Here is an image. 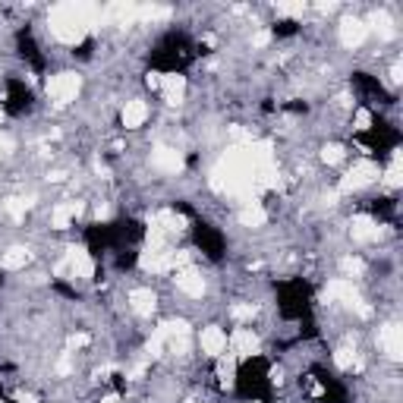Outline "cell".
<instances>
[{
	"mask_svg": "<svg viewBox=\"0 0 403 403\" xmlns=\"http://www.w3.org/2000/svg\"><path fill=\"white\" fill-rule=\"evenodd\" d=\"M325 300H331V302H343V306L359 309L362 315H369V309H366V306H362V302H359V293H356L353 280H347V277L331 280V284H328V290H325Z\"/></svg>",
	"mask_w": 403,
	"mask_h": 403,
	"instance_id": "277c9868",
	"label": "cell"
},
{
	"mask_svg": "<svg viewBox=\"0 0 403 403\" xmlns=\"http://www.w3.org/2000/svg\"><path fill=\"white\" fill-rule=\"evenodd\" d=\"M69 372H73V359H69V356H63V359L57 362V375H69Z\"/></svg>",
	"mask_w": 403,
	"mask_h": 403,
	"instance_id": "4dcf8cb0",
	"label": "cell"
},
{
	"mask_svg": "<svg viewBox=\"0 0 403 403\" xmlns=\"http://www.w3.org/2000/svg\"><path fill=\"white\" fill-rule=\"evenodd\" d=\"M353 126L359 132H366V130H372V110H366V108H359L353 114Z\"/></svg>",
	"mask_w": 403,
	"mask_h": 403,
	"instance_id": "d4e9b609",
	"label": "cell"
},
{
	"mask_svg": "<svg viewBox=\"0 0 403 403\" xmlns=\"http://www.w3.org/2000/svg\"><path fill=\"white\" fill-rule=\"evenodd\" d=\"M155 224L161 227L164 233H180V230H186V218L180 212H173V208H164V212L157 214L155 218Z\"/></svg>",
	"mask_w": 403,
	"mask_h": 403,
	"instance_id": "e0dca14e",
	"label": "cell"
},
{
	"mask_svg": "<svg viewBox=\"0 0 403 403\" xmlns=\"http://www.w3.org/2000/svg\"><path fill=\"white\" fill-rule=\"evenodd\" d=\"M28 205H32V202H26V198H10V202H7V212L13 214L16 221H22V218H26V208Z\"/></svg>",
	"mask_w": 403,
	"mask_h": 403,
	"instance_id": "484cf974",
	"label": "cell"
},
{
	"mask_svg": "<svg viewBox=\"0 0 403 403\" xmlns=\"http://www.w3.org/2000/svg\"><path fill=\"white\" fill-rule=\"evenodd\" d=\"M60 277H92L95 274V261L85 249H67V259L54 268Z\"/></svg>",
	"mask_w": 403,
	"mask_h": 403,
	"instance_id": "3957f363",
	"label": "cell"
},
{
	"mask_svg": "<svg viewBox=\"0 0 403 403\" xmlns=\"http://www.w3.org/2000/svg\"><path fill=\"white\" fill-rule=\"evenodd\" d=\"M198 343H202V353L205 356H224L227 350V331L218 328V325H212V328H202V337H198Z\"/></svg>",
	"mask_w": 403,
	"mask_h": 403,
	"instance_id": "9c48e42d",
	"label": "cell"
},
{
	"mask_svg": "<svg viewBox=\"0 0 403 403\" xmlns=\"http://www.w3.org/2000/svg\"><path fill=\"white\" fill-rule=\"evenodd\" d=\"M79 212H83V202H60V205L51 212V224H54L57 230H67Z\"/></svg>",
	"mask_w": 403,
	"mask_h": 403,
	"instance_id": "5bb4252c",
	"label": "cell"
},
{
	"mask_svg": "<svg viewBox=\"0 0 403 403\" xmlns=\"http://www.w3.org/2000/svg\"><path fill=\"white\" fill-rule=\"evenodd\" d=\"M268 221V212L259 205V202H249L243 212H239V224L243 227H261Z\"/></svg>",
	"mask_w": 403,
	"mask_h": 403,
	"instance_id": "ac0fdd59",
	"label": "cell"
},
{
	"mask_svg": "<svg viewBox=\"0 0 403 403\" xmlns=\"http://www.w3.org/2000/svg\"><path fill=\"white\" fill-rule=\"evenodd\" d=\"M350 233H353L356 243H375V239L381 237V227H378L372 218H353Z\"/></svg>",
	"mask_w": 403,
	"mask_h": 403,
	"instance_id": "4fadbf2b",
	"label": "cell"
},
{
	"mask_svg": "<svg viewBox=\"0 0 403 403\" xmlns=\"http://www.w3.org/2000/svg\"><path fill=\"white\" fill-rule=\"evenodd\" d=\"M120 120H123L126 130H139V126L148 120V104L139 101V98L126 101V108H123V114H120Z\"/></svg>",
	"mask_w": 403,
	"mask_h": 403,
	"instance_id": "7c38bea8",
	"label": "cell"
},
{
	"mask_svg": "<svg viewBox=\"0 0 403 403\" xmlns=\"http://www.w3.org/2000/svg\"><path fill=\"white\" fill-rule=\"evenodd\" d=\"M306 13V3H277V16H290V19H296V16Z\"/></svg>",
	"mask_w": 403,
	"mask_h": 403,
	"instance_id": "4316f807",
	"label": "cell"
},
{
	"mask_svg": "<svg viewBox=\"0 0 403 403\" xmlns=\"http://www.w3.org/2000/svg\"><path fill=\"white\" fill-rule=\"evenodd\" d=\"M334 362H337V369H353V366H356V350L341 347L334 353Z\"/></svg>",
	"mask_w": 403,
	"mask_h": 403,
	"instance_id": "603a6c76",
	"label": "cell"
},
{
	"mask_svg": "<svg viewBox=\"0 0 403 403\" xmlns=\"http://www.w3.org/2000/svg\"><path fill=\"white\" fill-rule=\"evenodd\" d=\"M130 306H132V312H136V315H151V312H155V306H157V300H155V293H151L148 287H139V290H132V293H130Z\"/></svg>",
	"mask_w": 403,
	"mask_h": 403,
	"instance_id": "2e32d148",
	"label": "cell"
},
{
	"mask_svg": "<svg viewBox=\"0 0 403 403\" xmlns=\"http://www.w3.org/2000/svg\"><path fill=\"white\" fill-rule=\"evenodd\" d=\"M252 315H255V306H249V302H237V306H230L233 321H252Z\"/></svg>",
	"mask_w": 403,
	"mask_h": 403,
	"instance_id": "cb8c5ba5",
	"label": "cell"
},
{
	"mask_svg": "<svg viewBox=\"0 0 403 403\" xmlns=\"http://www.w3.org/2000/svg\"><path fill=\"white\" fill-rule=\"evenodd\" d=\"M378 343H381V350L391 359H400L403 356V328L400 325H384V328L378 331Z\"/></svg>",
	"mask_w": 403,
	"mask_h": 403,
	"instance_id": "8fae6325",
	"label": "cell"
},
{
	"mask_svg": "<svg viewBox=\"0 0 403 403\" xmlns=\"http://www.w3.org/2000/svg\"><path fill=\"white\" fill-rule=\"evenodd\" d=\"M89 341H92L89 334H73V337H69V350H83V347H89Z\"/></svg>",
	"mask_w": 403,
	"mask_h": 403,
	"instance_id": "f546056e",
	"label": "cell"
},
{
	"mask_svg": "<svg viewBox=\"0 0 403 403\" xmlns=\"http://www.w3.org/2000/svg\"><path fill=\"white\" fill-rule=\"evenodd\" d=\"M79 89H83V79L76 73H57L54 79L48 83V98L54 104H69V101H76V95H79Z\"/></svg>",
	"mask_w": 403,
	"mask_h": 403,
	"instance_id": "7a4b0ae2",
	"label": "cell"
},
{
	"mask_svg": "<svg viewBox=\"0 0 403 403\" xmlns=\"http://www.w3.org/2000/svg\"><path fill=\"white\" fill-rule=\"evenodd\" d=\"M177 290H183L186 296H192V300H198V296L205 293V277L196 271V268H180L177 271Z\"/></svg>",
	"mask_w": 403,
	"mask_h": 403,
	"instance_id": "30bf717a",
	"label": "cell"
},
{
	"mask_svg": "<svg viewBox=\"0 0 403 403\" xmlns=\"http://www.w3.org/2000/svg\"><path fill=\"white\" fill-rule=\"evenodd\" d=\"M145 83L151 85V89H161V73H148V79Z\"/></svg>",
	"mask_w": 403,
	"mask_h": 403,
	"instance_id": "1f68e13d",
	"label": "cell"
},
{
	"mask_svg": "<svg viewBox=\"0 0 403 403\" xmlns=\"http://www.w3.org/2000/svg\"><path fill=\"white\" fill-rule=\"evenodd\" d=\"M0 265L7 268V271H19V268H26L28 265V249H22V246L7 249V252L0 255Z\"/></svg>",
	"mask_w": 403,
	"mask_h": 403,
	"instance_id": "d6986e66",
	"label": "cell"
},
{
	"mask_svg": "<svg viewBox=\"0 0 403 403\" xmlns=\"http://www.w3.org/2000/svg\"><path fill=\"white\" fill-rule=\"evenodd\" d=\"M366 38H369V26H366L362 19L350 16V19L341 22V44L343 48H359Z\"/></svg>",
	"mask_w": 403,
	"mask_h": 403,
	"instance_id": "ba28073f",
	"label": "cell"
},
{
	"mask_svg": "<svg viewBox=\"0 0 403 403\" xmlns=\"http://www.w3.org/2000/svg\"><path fill=\"white\" fill-rule=\"evenodd\" d=\"M10 148H13V142L7 136H0V155H10Z\"/></svg>",
	"mask_w": 403,
	"mask_h": 403,
	"instance_id": "d6a6232c",
	"label": "cell"
},
{
	"mask_svg": "<svg viewBox=\"0 0 403 403\" xmlns=\"http://www.w3.org/2000/svg\"><path fill=\"white\" fill-rule=\"evenodd\" d=\"M375 177H378V167L372 164V161H359V164L350 167L347 177L341 180V192H356V189H362V186H369Z\"/></svg>",
	"mask_w": 403,
	"mask_h": 403,
	"instance_id": "5b68a950",
	"label": "cell"
},
{
	"mask_svg": "<svg viewBox=\"0 0 403 403\" xmlns=\"http://www.w3.org/2000/svg\"><path fill=\"white\" fill-rule=\"evenodd\" d=\"M341 271L347 274V277H356V274H362V261L353 259V255H347V259H341Z\"/></svg>",
	"mask_w": 403,
	"mask_h": 403,
	"instance_id": "f1b7e54d",
	"label": "cell"
},
{
	"mask_svg": "<svg viewBox=\"0 0 403 403\" xmlns=\"http://www.w3.org/2000/svg\"><path fill=\"white\" fill-rule=\"evenodd\" d=\"M218 381L221 388H233V381H237V359L233 356H218Z\"/></svg>",
	"mask_w": 403,
	"mask_h": 403,
	"instance_id": "ffe728a7",
	"label": "cell"
},
{
	"mask_svg": "<svg viewBox=\"0 0 403 403\" xmlns=\"http://www.w3.org/2000/svg\"><path fill=\"white\" fill-rule=\"evenodd\" d=\"M161 92H164L167 104H177L180 98H183V92H186V76H180V73L161 76Z\"/></svg>",
	"mask_w": 403,
	"mask_h": 403,
	"instance_id": "9a60e30c",
	"label": "cell"
},
{
	"mask_svg": "<svg viewBox=\"0 0 403 403\" xmlns=\"http://www.w3.org/2000/svg\"><path fill=\"white\" fill-rule=\"evenodd\" d=\"M400 155H394L391 157V167H388V173H384V183L391 186V189H397V186H400Z\"/></svg>",
	"mask_w": 403,
	"mask_h": 403,
	"instance_id": "7402d4cb",
	"label": "cell"
},
{
	"mask_svg": "<svg viewBox=\"0 0 403 403\" xmlns=\"http://www.w3.org/2000/svg\"><path fill=\"white\" fill-rule=\"evenodd\" d=\"M89 16L92 7L85 3H60L51 10V35L63 44H79L89 28Z\"/></svg>",
	"mask_w": 403,
	"mask_h": 403,
	"instance_id": "6da1fadb",
	"label": "cell"
},
{
	"mask_svg": "<svg viewBox=\"0 0 403 403\" xmlns=\"http://www.w3.org/2000/svg\"><path fill=\"white\" fill-rule=\"evenodd\" d=\"M227 350H230L233 359H243V356H252L259 350V337L249 328H237L230 337H227Z\"/></svg>",
	"mask_w": 403,
	"mask_h": 403,
	"instance_id": "8992f818",
	"label": "cell"
},
{
	"mask_svg": "<svg viewBox=\"0 0 403 403\" xmlns=\"http://www.w3.org/2000/svg\"><path fill=\"white\" fill-rule=\"evenodd\" d=\"M341 157H343L341 145H325V148H321V161H325V164H337Z\"/></svg>",
	"mask_w": 403,
	"mask_h": 403,
	"instance_id": "83f0119b",
	"label": "cell"
},
{
	"mask_svg": "<svg viewBox=\"0 0 403 403\" xmlns=\"http://www.w3.org/2000/svg\"><path fill=\"white\" fill-rule=\"evenodd\" d=\"M372 26L378 28V35H381V38H391V35H394V22H391V16L384 13V10H378V13L372 16Z\"/></svg>",
	"mask_w": 403,
	"mask_h": 403,
	"instance_id": "44dd1931",
	"label": "cell"
},
{
	"mask_svg": "<svg viewBox=\"0 0 403 403\" xmlns=\"http://www.w3.org/2000/svg\"><path fill=\"white\" fill-rule=\"evenodd\" d=\"M101 403H120V400H117V397H104Z\"/></svg>",
	"mask_w": 403,
	"mask_h": 403,
	"instance_id": "836d02e7",
	"label": "cell"
},
{
	"mask_svg": "<svg viewBox=\"0 0 403 403\" xmlns=\"http://www.w3.org/2000/svg\"><path fill=\"white\" fill-rule=\"evenodd\" d=\"M151 164L164 173H180L183 171V155H180L177 148H171V145H157V148L151 151Z\"/></svg>",
	"mask_w": 403,
	"mask_h": 403,
	"instance_id": "52a82bcc",
	"label": "cell"
}]
</instances>
